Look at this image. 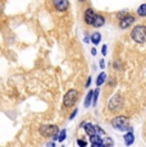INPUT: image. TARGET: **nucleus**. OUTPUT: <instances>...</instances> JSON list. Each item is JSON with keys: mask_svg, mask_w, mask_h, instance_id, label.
<instances>
[{"mask_svg": "<svg viewBox=\"0 0 146 147\" xmlns=\"http://www.w3.org/2000/svg\"><path fill=\"white\" fill-rule=\"evenodd\" d=\"M95 94V91H90L89 94H87V97H86V101H85V106L86 107H89L90 106V104H91V100H92V96H94Z\"/></svg>", "mask_w": 146, "mask_h": 147, "instance_id": "dca6fc26", "label": "nucleus"}, {"mask_svg": "<svg viewBox=\"0 0 146 147\" xmlns=\"http://www.w3.org/2000/svg\"><path fill=\"white\" fill-rule=\"evenodd\" d=\"M80 1H83V0H80Z\"/></svg>", "mask_w": 146, "mask_h": 147, "instance_id": "393cba45", "label": "nucleus"}, {"mask_svg": "<svg viewBox=\"0 0 146 147\" xmlns=\"http://www.w3.org/2000/svg\"><path fill=\"white\" fill-rule=\"evenodd\" d=\"M104 64H105V63H104V60H100V68H104V67H105Z\"/></svg>", "mask_w": 146, "mask_h": 147, "instance_id": "4be33fe9", "label": "nucleus"}, {"mask_svg": "<svg viewBox=\"0 0 146 147\" xmlns=\"http://www.w3.org/2000/svg\"><path fill=\"white\" fill-rule=\"evenodd\" d=\"M83 125H85L83 128H85L86 133L89 134V137H91V136H94V134H97L96 133V125H92L91 123H85Z\"/></svg>", "mask_w": 146, "mask_h": 147, "instance_id": "9d476101", "label": "nucleus"}, {"mask_svg": "<svg viewBox=\"0 0 146 147\" xmlns=\"http://www.w3.org/2000/svg\"><path fill=\"white\" fill-rule=\"evenodd\" d=\"M108 106H109V110H112V111L119 110L120 106H122V97H120V95L113 96V97L110 98V101H109Z\"/></svg>", "mask_w": 146, "mask_h": 147, "instance_id": "39448f33", "label": "nucleus"}, {"mask_svg": "<svg viewBox=\"0 0 146 147\" xmlns=\"http://www.w3.org/2000/svg\"><path fill=\"white\" fill-rule=\"evenodd\" d=\"M105 80H106V74H105V73H100L99 77H97V81H96L97 86H101L104 82H105Z\"/></svg>", "mask_w": 146, "mask_h": 147, "instance_id": "2eb2a0df", "label": "nucleus"}, {"mask_svg": "<svg viewBox=\"0 0 146 147\" xmlns=\"http://www.w3.org/2000/svg\"><path fill=\"white\" fill-rule=\"evenodd\" d=\"M90 142L94 147H100V146H104L105 142H104L103 137H100V134H94L90 137Z\"/></svg>", "mask_w": 146, "mask_h": 147, "instance_id": "1a4fd4ad", "label": "nucleus"}, {"mask_svg": "<svg viewBox=\"0 0 146 147\" xmlns=\"http://www.w3.org/2000/svg\"><path fill=\"white\" fill-rule=\"evenodd\" d=\"M133 141H135V136H133V133H132L131 131L128 132V133L124 134V142H126V145H127V146L132 145V143H133Z\"/></svg>", "mask_w": 146, "mask_h": 147, "instance_id": "f8f14e48", "label": "nucleus"}, {"mask_svg": "<svg viewBox=\"0 0 146 147\" xmlns=\"http://www.w3.org/2000/svg\"><path fill=\"white\" fill-rule=\"evenodd\" d=\"M97 95H99V90H95V94H94V104H96V101H97Z\"/></svg>", "mask_w": 146, "mask_h": 147, "instance_id": "a211bd4d", "label": "nucleus"}, {"mask_svg": "<svg viewBox=\"0 0 146 147\" xmlns=\"http://www.w3.org/2000/svg\"><path fill=\"white\" fill-rule=\"evenodd\" d=\"M53 5L58 12H66L69 7V0H53Z\"/></svg>", "mask_w": 146, "mask_h": 147, "instance_id": "423d86ee", "label": "nucleus"}, {"mask_svg": "<svg viewBox=\"0 0 146 147\" xmlns=\"http://www.w3.org/2000/svg\"><path fill=\"white\" fill-rule=\"evenodd\" d=\"M76 115H77V109L74 110V111L71 114V117H69V119H73V118H76Z\"/></svg>", "mask_w": 146, "mask_h": 147, "instance_id": "aec40b11", "label": "nucleus"}, {"mask_svg": "<svg viewBox=\"0 0 146 147\" xmlns=\"http://www.w3.org/2000/svg\"><path fill=\"white\" fill-rule=\"evenodd\" d=\"M96 16L97 14L94 12L92 9H86L85 12V22L89 24V26H92L95 22V19H96Z\"/></svg>", "mask_w": 146, "mask_h": 147, "instance_id": "6e6552de", "label": "nucleus"}, {"mask_svg": "<svg viewBox=\"0 0 146 147\" xmlns=\"http://www.w3.org/2000/svg\"><path fill=\"white\" fill-rule=\"evenodd\" d=\"M135 23V17L132 16H126L123 18H120V22H119V27L126 30V28H130L132 24Z\"/></svg>", "mask_w": 146, "mask_h": 147, "instance_id": "0eeeda50", "label": "nucleus"}, {"mask_svg": "<svg viewBox=\"0 0 146 147\" xmlns=\"http://www.w3.org/2000/svg\"><path fill=\"white\" fill-rule=\"evenodd\" d=\"M91 53H92V55H95V54H96V50L92 49V50H91Z\"/></svg>", "mask_w": 146, "mask_h": 147, "instance_id": "5701e85b", "label": "nucleus"}, {"mask_svg": "<svg viewBox=\"0 0 146 147\" xmlns=\"http://www.w3.org/2000/svg\"><path fill=\"white\" fill-rule=\"evenodd\" d=\"M78 98V92L77 90H69L68 92L64 96V100H63V104L66 107H69V106H73L76 104Z\"/></svg>", "mask_w": 146, "mask_h": 147, "instance_id": "7ed1b4c3", "label": "nucleus"}, {"mask_svg": "<svg viewBox=\"0 0 146 147\" xmlns=\"http://www.w3.org/2000/svg\"><path fill=\"white\" fill-rule=\"evenodd\" d=\"M77 143H78V146H86V145H87V142H85V141H82V140H78L77 141Z\"/></svg>", "mask_w": 146, "mask_h": 147, "instance_id": "6ab92c4d", "label": "nucleus"}, {"mask_svg": "<svg viewBox=\"0 0 146 147\" xmlns=\"http://www.w3.org/2000/svg\"><path fill=\"white\" fill-rule=\"evenodd\" d=\"M106 50H108V47H106V45H104V46H103V49H101L103 55H105V54H106Z\"/></svg>", "mask_w": 146, "mask_h": 147, "instance_id": "412c9836", "label": "nucleus"}, {"mask_svg": "<svg viewBox=\"0 0 146 147\" xmlns=\"http://www.w3.org/2000/svg\"><path fill=\"white\" fill-rule=\"evenodd\" d=\"M40 133L44 137H55L58 133V127L57 125H41Z\"/></svg>", "mask_w": 146, "mask_h": 147, "instance_id": "20e7f679", "label": "nucleus"}, {"mask_svg": "<svg viewBox=\"0 0 146 147\" xmlns=\"http://www.w3.org/2000/svg\"><path fill=\"white\" fill-rule=\"evenodd\" d=\"M66 133H67V132H66V129H63V131H62V133L59 134L58 140H59V141H63L64 138H66Z\"/></svg>", "mask_w": 146, "mask_h": 147, "instance_id": "f3484780", "label": "nucleus"}, {"mask_svg": "<svg viewBox=\"0 0 146 147\" xmlns=\"http://www.w3.org/2000/svg\"><path fill=\"white\" fill-rule=\"evenodd\" d=\"M104 23H105V18H104L103 16H99V14H97V16H96V19H95L94 24H92V27H96V28L103 27Z\"/></svg>", "mask_w": 146, "mask_h": 147, "instance_id": "9b49d317", "label": "nucleus"}, {"mask_svg": "<svg viewBox=\"0 0 146 147\" xmlns=\"http://www.w3.org/2000/svg\"><path fill=\"white\" fill-rule=\"evenodd\" d=\"M112 125L118 131H132V128L128 125V119L126 117H117L112 120Z\"/></svg>", "mask_w": 146, "mask_h": 147, "instance_id": "f03ea898", "label": "nucleus"}, {"mask_svg": "<svg viewBox=\"0 0 146 147\" xmlns=\"http://www.w3.org/2000/svg\"><path fill=\"white\" fill-rule=\"evenodd\" d=\"M137 14H139L140 17H146V3L139 7V9H137Z\"/></svg>", "mask_w": 146, "mask_h": 147, "instance_id": "4468645a", "label": "nucleus"}, {"mask_svg": "<svg viewBox=\"0 0 146 147\" xmlns=\"http://www.w3.org/2000/svg\"><path fill=\"white\" fill-rule=\"evenodd\" d=\"M90 83H91V78H89L87 80V86H90Z\"/></svg>", "mask_w": 146, "mask_h": 147, "instance_id": "b1692460", "label": "nucleus"}, {"mask_svg": "<svg viewBox=\"0 0 146 147\" xmlns=\"http://www.w3.org/2000/svg\"><path fill=\"white\" fill-rule=\"evenodd\" d=\"M132 40L137 44L146 42V26H136L131 32Z\"/></svg>", "mask_w": 146, "mask_h": 147, "instance_id": "f257e3e1", "label": "nucleus"}, {"mask_svg": "<svg viewBox=\"0 0 146 147\" xmlns=\"http://www.w3.org/2000/svg\"><path fill=\"white\" fill-rule=\"evenodd\" d=\"M100 38H101V36H100L99 32H95V33H92V35H91V41H92V44H94V45L99 44Z\"/></svg>", "mask_w": 146, "mask_h": 147, "instance_id": "ddd939ff", "label": "nucleus"}]
</instances>
